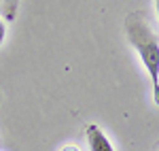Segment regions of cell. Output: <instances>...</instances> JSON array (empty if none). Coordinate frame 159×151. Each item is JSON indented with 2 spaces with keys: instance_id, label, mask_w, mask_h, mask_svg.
<instances>
[{
  "instance_id": "obj_1",
  "label": "cell",
  "mask_w": 159,
  "mask_h": 151,
  "mask_svg": "<svg viewBox=\"0 0 159 151\" xmlns=\"http://www.w3.org/2000/svg\"><path fill=\"white\" fill-rule=\"evenodd\" d=\"M125 34L129 45L138 53L140 62L147 70L153 87V100L159 106V38L151 30V26L138 17V15H127L125 19Z\"/></svg>"
},
{
  "instance_id": "obj_2",
  "label": "cell",
  "mask_w": 159,
  "mask_h": 151,
  "mask_svg": "<svg viewBox=\"0 0 159 151\" xmlns=\"http://www.w3.org/2000/svg\"><path fill=\"white\" fill-rule=\"evenodd\" d=\"M85 139H87V145H89V151H117L98 124H89L85 128Z\"/></svg>"
},
{
  "instance_id": "obj_3",
  "label": "cell",
  "mask_w": 159,
  "mask_h": 151,
  "mask_svg": "<svg viewBox=\"0 0 159 151\" xmlns=\"http://www.w3.org/2000/svg\"><path fill=\"white\" fill-rule=\"evenodd\" d=\"M4 36H7V26L0 19V47H2V43H4Z\"/></svg>"
},
{
  "instance_id": "obj_4",
  "label": "cell",
  "mask_w": 159,
  "mask_h": 151,
  "mask_svg": "<svg viewBox=\"0 0 159 151\" xmlns=\"http://www.w3.org/2000/svg\"><path fill=\"white\" fill-rule=\"evenodd\" d=\"M61 151H79V149H76L74 145H66V147H64V149H61Z\"/></svg>"
},
{
  "instance_id": "obj_5",
  "label": "cell",
  "mask_w": 159,
  "mask_h": 151,
  "mask_svg": "<svg viewBox=\"0 0 159 151\" xmlns=\"http://www.w3.org/2000/svg\"><path fill=\"white\" fill-rule=\"evenodd\" d=\"M155 9H157V15H159V0L155 2Z\"/></svg>"
}]
</instances>
